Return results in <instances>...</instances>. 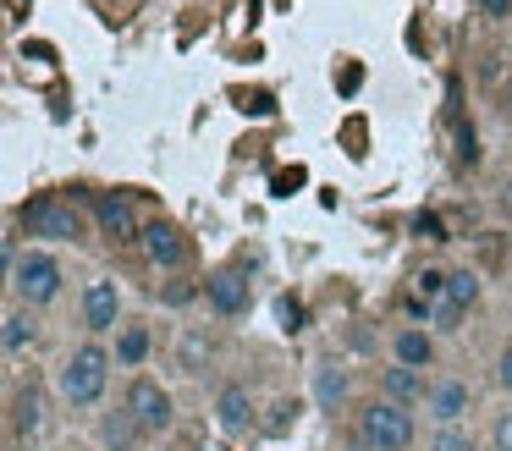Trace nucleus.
<instances>
[{"instance_id": "nucleus-1", "label": "nucleus", "mask_w": 512, "mask_h": 451, "mask_svg": "<svg viewBox=\"0 0 512 451\" xmlns=\"http://www.w3.org/2000/svg\"><path fill=\"white\" fill-rule=\"evenodd\" d=\"M111 369H116L111 341H78V347L56 363V396H61V407H72V413H94V407H105Z\"/></svg>"}, {"instance_id": "nucleus-2", "label": "nucleus", "mask_w": 512, "mask_h": 451, "mask_svg": "<svg viewBox=\"0 0 512 451\" xmlns=\"http://www.w3.org/2000/svg\"><path fill=\"white\" fill-rule=\"evenodd\" d=\"M413 435H419V424H413V407L402 402H386V396H369L364 407H358V424H353V440L364 451H413Z\"/></svg>"}, {"instance_id": "nucleus-3", "label": "nucleus", "mask_w": 512, "mask_h": 451, "mask_svg": "<svg viewBox=\"0 0 512 451\" xmlns=\"http://www.w3.org/2000/svg\"><path fill=\"white\" fill-rule=\"evenodd\" d=\"M61 286H67V270H61V259L50 248H23L17 264L6 270V292L23 308H50L61 297Z\"/></svg>"}, {"instance_id": "nucleus-4", "label": "nucleus", "mask_w": 512, "mask_h": 451, "mask_svg": "<svg viewBox=\"0 0 512 451\" xmlns=\"http://www.w3.org/2000/svg\"><path fill=\"white\" fill-rule=\"evenodd\" d=\"M17 226H23L28 237H39V242H78V237H83L78 209H72L67 198H56V193L28 198V204L17 209Z\"/></svg>"}, {"instance_id": "nucleus-5", "label": "nucleus", "mask_w": 512, "mask_h": 451, "mask_svg": "<svg viewBox=\"0 0 512 451\" xmlns=\"http://www.w3.org/2000/svg\"><path fill=\"white\" fill-rule=\"evenodd\" d=\"M122 402H127V413L144 424L149 440H160V435H171V429H177V402H171V391L155 380V374H133V380H127V391H122Z\"/></svg>"}, {"instance_id": "nucleus-6", "label": "nucleus", "mask_w": 512, "mask_h": 451, "mask_svg": "<svg viewBox=\"0 0 512 451\" xmlns=\"http://www.w3.org/2000/svg\"><path fill=\"white\" fill-rule=\"evenodd\" d=\"M78 319H83V330H89V341H105V336H116L122 330V286L111 281V275H94L89 286H83V297H78Z\"/></svg>"}, {"instance_id": "nucleus-7", "label": "nucleus", "mask_w": 512, "mask_h": 451, "mask_svg": "<svg viewBox=\"0 0 512 451\" xmlns=\"http://www.w3.org/2000/svg\"><path fill=\"white\" fill-rule=\"evenodd\" d=\"M204 303L221 319H243L248 303H254V281H248L243 264H221V270L204 275Z\"/></svg>"}, {"instance_id": "nucleus-8", "label": "nucleus", "mask_w": 512, "mask_h": 451, "mask_svg": "<svg viewBox=\"0 0 512 451\" xmlns=\"http://www.w3.org/2000/svg\"><path fill=\"white\" fill-rule=\"evenodd\" d=\"M138 253H144L155 270H166V275H177L182 264H188V237H182V226L177 220H144V231H138Z\"/></svg>"}, {"instance_id": "nucleus-9", "label": "nucleus", "mask_w": 512, "mask_h": 451, "mask_svg": "<svg viewBox=\"0 0 512 451\" xmlns=\"http://www.w3.org/2000/svg\"><path fill=\"white\" fill-rule=\"evenodd\" d=\"M215 424H221V435L226 440H248V435H259V402H254V391L248 385H237V380H226L221 391H215Z\"/></svg>"}, {"instance_id": "nucleus-10", "label": "nucleus", "mask_w": 512, "mask_h": 451, "mask_svg": "<svg viewBox=\"0 0 512 451\" xmlns=\"http://www.w3.org/2000/svg\"><path fill=\"white\" fill-rule=\"evenodd\" d=\"M424 413H430V424H468V413H474V385L457 380V374H441V380H430V396H424Z\"/></svg>"}, {"instance_id": "nucleus-11", "label": "nucleus", "mask_w": 512, "mask_h": 451, "mask_svg": "<svg viewBox=\"0 0 512 451\" xmlns=\"http://www.w3.org/2000/svg\"><path fill=\"white\" fill-rule=\"evenodd\" d=\"M94 440H100V451H138V446H149L144 424L127 413V402H111V407L94 413Z\"/></svg>"}, {"instance_id": "nucleus-12", "label": "nucleus", "mask_w": 512, "mask_h": 451, "mask_svg": "<svg viewBox=\"0 0 512 451\" xmlns=\"http://www.w3.org/2000/svg\"><path fill=\"white\" fill-rule=\"evenodd\" d=\"M309 391H314V407L336 418V413H347V402H353V374H347L336 358H320L314 374H309Z\"/></svg>"}, {"instance_id": "nucleus-13", "label": "nucleus", "mask_w": 512, "mask_h": 451, "mask_svg": "<svg viewBox=\"0 0 512 451\" xmlns=\"http://www.w3.org/2000/svg\"><path fill=\"white\" fill-rule=\"evenodd\" d=\"M94 226H100V237H111V242H138L144 220L133 215V198L127 193H94Z\"/></svg>"}, {"instance_id": "nucleus-14", "label": "nucleus", "mask_w": 512, "mask_h": 451, "mask_svg": "<svg viewBox=\"0 0 512 451\" xmlns=\"http://www.w3.org/2000/svg\"><path fill=\"white\" fill-rule=\"evenodd\" d=\"M391 363H402V369H435V330L430 325L391 330Z\"/></svg>"}, {"instance_id": "nucleus-15", "label": "nucleus", "mask_w": 512, "mask_h": 451, "mask_svg": "<svg viewBox=\"0 0 512 451\" xmlns=\"http://www.w3.org/2000/svg\"><path fill=\"white\" fill-rule=\"evenodd\" d=\"M39 424H45V396H39V385H12V418H6L12 451L23 446V440H34Z\"/></svg>"}, {"instance_id": "nucleus-16", "label": "nucleus", "mask_w": 512, "mask_h": 451, "mask_svg": "<svg viewBox=\"0 0 512 451\" xmlns=\"http://www.w3.org/2000/svg\"><path fill=\"white\" fill-rule=\"evenodd\" d=\"M111 352H116V369H144L149 352H155V330H149V319H122V330L111 336Z\"/></svg>"}, {"instance_id": "nucleus-17", "label": "nucleus", "mask_w": 512, "mask_h": 451, "mask_svg": "<svg viewBox=\"0 0 512 451\" xmlns=\"http://www.w3.org/2000/svg\"><path fill=\"white\" fill-rule=\"evenodd\" d=\"M34 341H39V308L6 303V319H0V352H6V358H23Z\"/></svg>"}, {"instance_id": "nucleus-18", "label": "nucleus", "mask_w": 512, "mask_h": 451, "mask_svg": "<svg viewBox=\"0 0 512 451\" xmlns=\"http://www.w3.org/2000/svg\"><path fill=\"white\" fill-rule=\"evenodd\" d=\"M380 396H386V402H402V407H424L430 380H424V369H402V363H391V369H380Z\"/></svg>"}, {"instance_id": "nucleus-19", "label": "nucleus", "mask_w": 512, "mask_h": 451, "mask_svg": "<svg viewBox=\"0 0 512 451\" xmlns=\"http://www.w3.org/2000/svg\"><path fill=\"white\" fill-rule=\"evenodd\" d=\"M479 297H485V281H479V270H446V303H457L468 314V308L479 303Z\"/></svg>"}, {"instance_id": "nucleus-20", "label": "nucleus", "mask_w": 512, "mask_h": 451, "mask_svg": "<svg viewBox=\"0 0 512 451\" xmlns=\"http://www.w3.org/2000/svg\"><path fill=\"white\" fill-rule=\"evenodd\" d=\"M424 451H479V440H474L468 424H441V429H430Z\"/></svg>"}, {"instance_id": "nucleus-21", "label": "nucleus", "mask_w": 512, "mask_h": 451, "mask_svg": "<svg viewBox=\"0 0 512 451\" xmlns=\"http://www.w3.org/2000/svg\"><path fill=\"white\" fill-rule=\"evenodd\" d=\"M424 325H430L435 336H452V330H463V308L446 303V297H435V303L424 308Z\"/></svg>"}, {"instance_id": "nucleus-22", "label": "nucleus", "mask_w": 512, "mask_h": 451, "mask_svg": "<svg viewBox=\"0 0 512 451\" xmlns=\"http://www.w3.org/2000/svg\"><path fill=\"white\" fill-rule=\"evenodd\" d=\"M292 424H298V402H292V396H281V402H270V418H265V424H259V435L281 440V435H287Z\"/></svg>"}, {"instance_id": "nucleus-23", "label": "nucleus", "mask_w": 512, "mask_h": 451, "mask_svg": "<svg viewBox=\"0 0 512 451\" xmlns=\"http://www.w3.org/2000/svg\"><path fill=\"white\" fill-rule=\"evenodd\" d=\"M490 451H512V407L490 418Z\"/></svg>"}, {"instance_id": "nucleus-24", "label": "nucleus", "mask_w": 512, "mask_h": 451, "mask_svg": "<svg viewBox=\"0 0 512 451\" xmlns=\"http://www.w3.org/2000/svg\"><path fill=\"white\" fill-rule=\"evenodd\" d=\"M193 297H204V286H188V281H171L166 292H160V303H166V308H188Z\"/></svg>"}, {"instance_id": "nucleus-25", "label": "nucleus", "mask_w": 512, "mask_h": 451, "mask_svg": "<svg viewBox=\"0 0 512 451\" xmlns=\"http://www.w3.org/2000/svg\"><path fill=\"white\" fill-rule=\"evenodd\" d=\"M490 374H496V385L512 396V341H501V352H496V369H490Z\"/></svg>"}, {"instance_id": "nucleus-26", "label": "nucleus", "mask_w": 512, "mask_h": 451, "mask_svg": "<svg viewBox=\"0 0 512 451\" xmlns=\"http://www.w3.org/2000/svg\"><path fill=\"white\" fill-rule=\"evenodd\" d=\"M419 292L430 297V303H435V297H446V270H424L419 275Z\"/></svg>"}, {"instance_id": "nucleus-27", "label": "nucleus", "mask_w": 512, "mask_h": 451, "mask_svg": "<svg viewBox=\"0 0 512 451\" xmlns=\"http://www.w3.org/2000/svg\"><path fill=\"white\" fill-rule=\"evenodd\" d=\"M413 231H424L430 242H446V231H441V220H435V215H419V220H413Z\"/></svg>"}, {"instance_id": "nucleus-28", "label": "nucleus", "mask_w": 512, "mask_h": 451, "mask_svg": "<svg viewBox=\"0 0 512 451\" xmlns=\"http://www.w3.org/2000/svg\"><path fill=\"white\" fill-rule=\"evenodd\" d=\"M485 6V17H512V0H479Z\"/></svg>"}, {"instance_id": "nucleus-29", "label": "nucleus", "mask_w": 512, "mask_h": 451, "mask_svg": "<svg viewBox=\"0 0 512 451\" xmlns=\"http://www.w3.org/2000/svg\"><path fill=\"white\" fill-rule=\"evenodd\" d=\"M501 110L512 116V77H507V88H501Z\"/></svg>"}]
</instances>
